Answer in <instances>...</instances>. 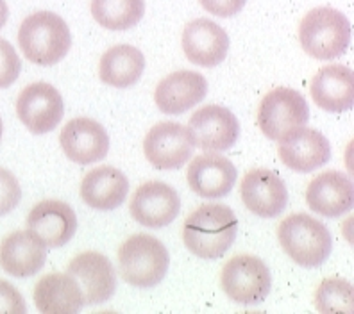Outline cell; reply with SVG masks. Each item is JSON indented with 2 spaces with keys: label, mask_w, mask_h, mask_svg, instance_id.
<instances>
[{
  "label": "cell",
  "mask_w": 354,
  "mask_h": 314,
  "mask_svg": "<svg viewBox=\"0 0 354 314\" xmlns=\"http://www.w3.org/2000/svg\"><path fill=\"white\" fill-rule=\"evenodd\" d=\"M238 233L233 209L224 204H204L185 222L186 248L201 259H221L231 248Z\"/></svg>",
  "instance_id": "obj_1"
},
{
  "label": "cell",
  "mask_w": 354,
  "mask_h": 314,
  "mask_svg": "<svg viewBox=\"0 0 354 314\" xmlns=\"http://www.w3.org/2000/svg\"><path fill=\"white\" fill-rule=\"evenodd\" d=\"M199 2L209 14L229 18L240 13L245 8L247 0H199Z\"/></svg>",
  "instance_id": "obj_31"
},
{
  "label": "cell",
  "mask_w": 354,
  "mask_h": 314,
  "mask_svg": "<svg viewBox=\"0 0 354 314\" xmlns=\"http://www.w3.org/2000/svg\"><path fill=\"white\" fill-rule=\"evenodd\" d=\"M240 193L247 209L261 218H276L288 204V191L283 179L267 168L247 172L240 184Z\"/></svg>",
  "instance_id": "obj_13"
},
{
  "label": "cell",
  "mask_w": 354,
  "mask_h": 314,
  "mask_svg": "<svg viewBox=\"0 0 354 314\" xmlns=\"http://www.w3.org/2000/svg\"><path fill=\"white\" fill-rule=\"evenodd\" d=\"M310 120L308 102L292 88H276L263 97L258 109L261 133L272 141H281Z\"/></svg>",
  "instance_id": "obj_6"
},
{
  "label": "cell",
  "mask_w": 354,
  "mask_h": 314,
  "mask_svg": "<svg viewBox=\"0 0 354 314\" xmlns=\"http://www.w3.org/2000/svg\"><path fill=\"white\" fill-rule=\"evenodd\" d=\"M2 133H4V124H2V118H0V139H2Z\"/></svg>",
  "instance_id": "obj_33"
},
{
  "label": "cell",
  "mask_w": 354,
  "mask_h": 314,
  "mask_svg": "<svg viewBox=\"0 0 354 314\" xmlns=\"http://www.w3.org/2000/svg\"><path fill=\"white\" fill-rule=\"evenodd\" d=\"M27 227L44 242L47 248H57L66 245L75 236L77 216L68 204L52 198L30 209Z\"/></svg>",
  "instance_id": "obj_16"
},
{
  "label": "cell",
  "mask_w": 354,
  "mask_h": 314,
  "mask_svg": "<svg viewBox=\"0 0 354 314\" xmlns=\"http://www.w3.org/2000/svg\"><path fill=\"white\" fill-rule=\"evenodd\" d=\"M207 93V81L203 73L179 70L163 79L154 93L156 106L163 115H183L201 104Z\"/></svg>",
  "instance_id": "obj_21"
},
{
  "label": "cell",
  "mask_w": 354,
  "mask_h": 314,
  "mask_svg": "<svg viewBox=\"0 0 354 314\" xmlns=\"http://www.w3.org/2000/svg\"><path fill=\"white\" fill-rule=\"evenodd\" d=\"M311 99L328 112L351 111L354 104L353 70L344 65H329L320 68L311 79Z\"/></svg>",
  "instance_id": "obj_22"
},
{
  "label": "cell",
  "mask_w": 354,
  "mask_h": 314,
  "mask_svg": "<svg viewBox=\"0 0 354 314\" xmlns=\"http://www.w3.org/2000/svg\"><path fill=\"white\" fill-rule=\"evenodd\" d=\"M27 311L22 293L11 282L0 279V314H24Z\"/></svg>",
  "instance_id": "obj_30"
},
{
  "label": "cell",
  "mask_w": 354,
  "mask_h": 314,
  "mask_svg": "<svg viewBox=\"0 0 354 314\" xmlns=\"http://www.w3.org/2000/svg\"><path fill=\"white\" fill-rule=\"evenodd\" d=\"M66 273L74 277L84 304L97 306L109 302L117 289V271L111 261L99 252H82L70 261Z\"/></svg>",
  "instance_id": "obj_10"
},
{
  "label": "cell",
  "mask_w": 354,
  "mask_h": 314,
  "mask_svg": "<svg viewBox=\"0 0 354 314\" xmlns=\"http://www.w3.org/2000/svg\"><path fill=\"white\" fill-rule=\"evenodd\" d=\"M221 284L229 298L242 306H256L268 297L272 277L267 264L256 255L240 254L222 268Z\"/></svg>",
  "instance_id": "obj_7"
},
{
  "label": "cell",
  "mask_w": 354,
  "mask_h": 314,
  "mask_svg": "<svg viewBox=\"0 0 354 314\" xmlns=\"http://www.w3.org/2000/svg\"><path fill=\"white\" fill-rule=\"evenodd\" d=\"M91 14L104 29H133L145 14V0H91Z\"/></svg>",
  "instance_id": "obj_26"
},
{
  "label": "cell",
  "mask_w": 354,
  "mask_h": 314,
  "mask_svg": "<svg viewBox=\"0 0 354 314\" xmlns=\"http://www.w3.org/2000/svg\"><path fill=\"white\" fill-rule=\"evenodd\" d=\"M181 43L190 63L204 68H215L227 56L229 36L213 20L197 18L185 27Z\"/></svg>",
  "instance_id": "obj_14"
},
{
  "label": "cell",
  "mask_w": 354,
  "mask_h": 314,
  "mask_svg": "<svg viewBox=\"0 0 354 314\" xmlns=\"http://www.w3.org/2000/svg\"><path fill=\"white\" fill-rule=\"evenodd\" d=\"M186 181L194 193L206 200H215L231 193L236 182L233 161L218 154H203L194 157L186 172Z\"/></svg>",
  "instance_id": "obj_19"
},
{
  "label": "cell",
  "mask_w": 354,
  "mask_h": 314,
  "mask_svg": "<svg viewBox=\"0 0 354 314\" xmlns=\"http://www.w3.org/2000/svg\"><path fill=\"white\" fill-rule=\"evenodd\" d=\"M35 304L44 314H75L84 306V298L70 273H50L38 280Z\"/></svg>",
  "instance_id": "obj_24"
},
{
  "label": "cell",
  "mask_w": 354,
  "mask_h": 314,
  "mask_svg": "<svg viewBox=\"0 0 354 314\" xmlns=\"http://www.w3.org/2000/svg\"><path fill=\"white\" fill-rule=\"evenodd\" d=\"M169 250L149 234H134L118 248L122 279L134 288H154L169 271Z\"/></svg>",
  "instance_id": "obj_5"
},
{
  "label": "cell",
  "mask_w": 354,
  "mask_h": 314,
  "mask_svg": "<svg viewBox=\"0 0 354 314\" xmlns=\"http://www.w3.org/2000/svg\"><path fill=\"white\" fill-rule=\"evenodd\" d=\"M306 202L311 211L326 218H338L353 209L354 188L346 173L322 172L308 184Z\"/></svg>",
  "instance_id": "obj_18"
},
{
  "label": "cell",
  "mask_w": 354,
  "mask_h": 314,
  "mask_svg": "<svg viewBox=\"0 0 354 314\" xmlns=\"http://www.w3.org/2000/svg\"><path fill=\"white\" fill-rule=\"evenodd\" d=\"M299 39L310 57L320 61L344 56L351 43V22L338 9L315 8L304 14Z\"/></svg>",
  "instance_id": "obj_4"
},
{
  "label": "cell",
  "mask_w": 354,
  "mask_h": 314,
  "mask_svg": "<svg viewBox=\"0 0 354 314\" xmlns=\"http://www.w3.org/2000/svg\"><path fill=\"white\" fill-rule=\"evenodd\" d=\"M315 307L324 314H353V284L346 279H324L315 291Z\"/></svg>",
  "instance_id": "obj_27"
},
{
  "label": "cell",
  "mask_w": 354,
  "mask_h": 314,
  "mask_svg": "<svg viewBox=\"0 0 354 314\" xmlns=\"http://www.w3.org/2000/svg\"><path fill=\"white\" fill-rule=\"evenodd\" d=\"M195 150L192 130L176 121H161L145 136L143 152L149 163L158 170H179L185 166Z\"/></svg>",
  "instance_id": "obj_8"
},
{
  "label": "cell",
  "mask_w": 354,
  "mask_h": 314,
  "mask_svg": "<svg viewBox=\"0 0 354 314\" xmlns=\"http://www.w3.org/2000/svg\"><path fill=\"white\" fill-rule=\"evenodd\" d=\"M129 193V181L120 170L100 166L84 175L81 182L82 202L97 211H113L124 204Z\"/></svg>",
  "instance_id": "obj_23"
},
{
  "label": "cell",
  "mask_w": 354,
  "mask_h": 314,
  "mask_svg": "<svg viewBox=\"0 0 354 314\" xmlns=\"http://www.w3.org/2000/svg\"><path fill=\"white\" fill-rule=\"evenodd\" d=\"M18 45L30 63L52 66L66 57L72 47V35L59 14L38 11L29 14L18 29Z\"/></svg>",
  "instance_id": "obj_2"
},
{
  "label": "cell",
  "mask_w": 354,
  "mask_h": 314,
  "mask_svg": "<svg viewBox=\"0 0 354 314\" xmlns=\"http://www.w3.org/2000/svg\"><path fill=\"white\" fill-rule=\"evenodd\" d=\"M9 18V8L8 4H6V0H0V29L6 26V22H8Z\"/></svg>",
  "instance_id": "obj_32"
},
{
  "label": "cell",
  "mask_w": 354,
  "mask_h": 314,
  "mask_svg": "<svg viewBox=\"0 0 354 314\" xmlns=\"http://www.w3.org/2000/svg\"><path fill=\"white\" fill-rule=\"evenodd\" d=\"M22 61L9 41L0 38V90L9 88L20 77Z\"/></svg>",
  "instance_id": "obj_28"
},
{
  "label": "cell",
  "mask_w": 354,
  "mask_h": 314,
  "mask_svg": "<svg viewBox=\"0 0 354 314\" xmlns=\"http://www.w3.org/2000/svg\"><path fill=\"white\" fill-rule=\"evenodd\" d=\"M277 237L288 257L304 268L324 264L333 250V237L322 222L304 213L286 216L277 228Z\"/></svg>",
  "instance_id": "obj_3"
},
{
  "label": "cell",
  "mask_w": 354,
  "mask_h": 314,
  "mask_svg": "<svg viewBox=\"0 0 354 314\" xmlns=\"http://www.w3.org/2000/svg\"><path fill=\"white\" fill-rule=\"evenodd\" d=\"M143 70H145V57L133 45H115L100 57V81L108 86H133L142 79Z\"/></svg>",
  "instance_id": "obj_25"
},
{
  "label": "cell",
  "mask_w": 354,
  "mask_h": 314,
  "mask_svg": "<svg viewBox=\"0 0 354 314\" xmlns=\"http://www.w3.org/2000/svg\"><path fill=\"white\" fill-rule=\"evenodd\" d=\"M61 148L70 161L91 164L102 161L109 152V136L99 121L91 118H74L59 134Z\"/></svg>",
  "instance_id": "obj_15"
},
{
  "label": "cell",
  "mask_w": 354,
  "mask_h": 314,
  "mask_svg": "<svg viewBox=\"0 0 354 314\" xmlns=\"http://www.w3.org/2000/svg\"><path fill=\"white\" fill-rule=\"evenodd\" d=\"M188 129L192 130L195 146L204 152H224L229 150L240 136L238 118L227 108L222 106H204L195 111L190 118Z\"/></svg>",
  "instance_id": "obj_12"
},
{
  "label": "cell",
  "mask_w": 354,
  "mask_h": 314,
  "mask_svg": "<svg viewBox=\"0 0 354 314\" xmlns=\"http://www.w3.org/2000/svg\"><path fill=\"white\" fill-rule=\"evenodd\" d=\"M22 200L18 179L6 168H0V216L8 215Z\"/></svg>",
  "instance_id": "obj_29"
},
{
  "label": "cell",
  "mask_w": 354,
  "mask_h": 314,
  "mask_svg": "<svg viewBox=\"0 0 354 314\" xmlns=\"http://www.w3.org/2000/svg\"><path fill=\"white\" fill-rule=\"evenodd\" d=\"M277 148L281 161L292 172L310 173L324 166L331 157V145L324 134L315 129H297L283 138Z\"/></svg>",
  "instance_id": "obj_17"
},
{
  "label": "cell",
  "mask_w": 354,
  "mask_h": 314,
  "mask_svg": "<svg viewBox=\"0 0 354 314\" xmlns=\"http://www.w3.org/2000/svg\"><path fill=\"white\" fill-rule=\"evenodd\" d=\"M65 104L61 93L47 82L29 84L17 99V115L32 134H47L61 124Z\"/></svg>",
  "instance_id": "obj_9"
},
{
  "label": "cell",
  "mask_w": 354,
  "mask_h": 314,
  "mask_svg": "<svg viewBox=\"0 0 354 314\" xmlns=\"http://www.w3.org/2000/svg\"><path fill=\"white\" fill-rule=\"evenodd\" d=\"M47 263V246L30 230H17L0 243V266L9 275L26 279L36 275Z\"/></svg>",
  "instance_id": "obj_20"
},
{
  "label": "cell",
  "mask_w": 354,
  "mask_h": 314,
  "mask_svg": "<svg viewBox=\"0 0 354 314\" xmlns=\"http://www.w3.org/2000/svg\"><path fill=\"white\" fill-rule=\"evenodd\" d=\"M129 211L133 218L143 227L163 228L179 216L181 200L172 186L160 181H151L134 191Z\"/></svg>",
  "instance_id": "obj_11"
}]
</instances>
